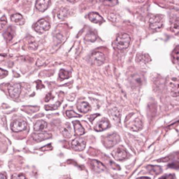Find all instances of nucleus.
<instances>
[{
	"label": "nucleus",
	"mask_w": 179,
	"mask_h": 179,
	"mask_svg": "<svg viewBox=\"0 0 179 179\" xmlns=\"http://www.w3.org/2000/svg\"><path fill=\"white\" fill-rule=\"evenodd\" d=\"M130 41L131 38L129 35L125 33L120 34L117 36L116 39L113 43V46L117 50H123L128 48Z\"/></svg>",
	"instance_id": "nucleus-1"
},
{
	"label": "nucleus",
	"mask_w": 179,
	"mask_h": 179,
	"mask_svg": "<svg viewBox=\"0 0 179 179\" xmlns=\"http://www.w3.org/2000/svg\"><path fill=\"white\" fill-rule=\"evenodd\" d=\"M120 136L117 133H113L111 134L105 136L103 139V144L106 148H111L120 141Z\"/></svg>",
	"instance_id": "nucleus-2"
},
{
	"label": "nucleus",
	"mask_w": 179,
	"mask_h": 179,
	"mask_svg": "<svg viewBox=\"0 0 179 179\" xmlns=\"http://www.w3.org/2000/svg\"><path fill=\"white\" fill-rule=\"evenodd\" d=\"M50 23L45 19H41V20L37 21L34 25V29L37 33L39 34H43L45 32L48 31L50 29Z\"/></svg>",
	"instance_id": "nucleus-3"
},
{
	"label": "nucleus",
	"mask_w": 179,
	"mask_h": 179,
	"mask_svg": "<svg viewBox=\"0 0 179 179\" xmlns=\"http://www.w3.org/2000/svg\"><path fill=\"white\" fill-rule=\"evenodd\" d=\"M27 124L25 120H16L14 121L11 125V128L13 132H19L25 130L27 128Z\"/></svg>",
	"instance_id": "nucleus-4"
},
{
	"label": "nucleus",
	"mask_w": 179,
	"mask_h": 179,
	"mask_svg": "<svg viewBox=\"0 0 179 179\" xmlns=\"http://www.w3.org/2000/svg\"><path fill=\"white\" fill-rule=\"evenodd\" d=\"M86 140L83 138L78 137L74 139L71 142V147L76 151H82L86 148Z\"/></svg>",
	"instance_id": "nucleus-5"
},
{
	"label": "nucleus",
	"mask_w": 179,
	"mask_h": 179,
	"mask_svg": "<svg viewBox=\"0 0 179 179\" xmlns=\"http://www.w3.org/2000/svg\"><path fill=\"white\" fill-rule=\"evenodd\" d=\"M112 155L116 160H123L127 157V153L123 147H119L112 152Z\"/></svg>",
	"instance_id": "nucleus-6"
},
{
	"label": "nucleus",
	"mask_w": 179,
	"mask_h": 179,
	"mask_svg": "<svg viewBox=\"0 0 179 179\" xmlns=\"http://www.w3.org/2000/svg\"><path fill=\"white\" fill-rule=\"evenodd\" d=\"M90 59L93 65L100 66L105 61V56L101 52H95L91 55Z\"/></svg>",
	"instance_id": "nucleus-7"
},
{
	"label": "nucleus",
	"mask_w": 179,
	"mask_h": 179,
	"mask_svg": "<svg viewBox=\"0 0 179 179\" xmlns=\"http://www.w3.org/2000/svg\"><path fill=\"white\" fill-rule=\"evenodd\" d=\"M8 91L11 97L16 99L20 96L21 92V86L19 83L11 85L8 88Z\"/></svg>",
	"instance_id": "nucleus-8"
},
{
	"label": "nucleus",
	"mask_w": 179,
	"mask_h": 179,
	"mask_svg": "<svg viewBox=\"0 0 179 179\" xmlns=\"http://www.w3.org/2000/svg\"><path fill=\"white\" fill-rule=\"evenodd\" d=\"M162 27V20L159 16H153L150 19V29H161Z\"/></svg>",
	"instance_id": "nucleus-9"
},
{
	"label": "nucleus",
	"mask_w": 179,
	"mask_h": 179,
	"mask_svg": "<svg viewBox=\"0 0 179 179\" xmlns=\"http://www.w3.org/2000/svg\"><path fill=\"white\" fill-rule=\"evenodd\" d=\"M50 0H37L36 2V8L40 12H44L48 9L50 5Z\"/></svg>",
	"instance_id": "nucleus-10"
},
{
	"label": "nucleus",
	"mask_w": 179,
	"mask_h": 179,
	"mask_svg": "<svg viewBox=\"0 0 179 179\" xmlns=\"http://www.w3.org/2000/svg\"><path fill=\"white\" fill-rule=\"evenodd\" d=\"M110 127V123L106 118H103L102 120L97 123L95 125V129L97 132H101L108 129Z\"/></svg>",
	"instance_id": "nucleus-11"
},
{
	"label": "nucleus",
	"mask_w": 179,
	"mask_h": 179,
	"mask_svg": "<svg viewBox=\"0 0 179 179\" xmlns=\"http://www.w3.org/2000/svg\"><path fill=\"white\" fill-rule=\"evenodd\" d=\"M90 165L92 169L96 172H101L106 171V168L103 164L100 162L95 160V159H92L90 161Z\"/></svg>",
	"instance_id": "nucleus-12"
},
{
	"label": "nucleus",
	"mask_w": 179,
	"mask_h": 179,
	"mask_svg": "<svg viewBox=\"0 0 179 179\" xmlns=\"http://www.w3.org/2000/svg\"><path fill=\"white\" fill-rule=\"evenodd\" d=\"M52 136V134L49 133H35L32 134V138L35 141L40 142L42 141L48 139V138H51Z\"/></svg>",
	"instance_id": "nucleus-13"
},
{
	"label": "nucleus",
	"mask_w": 179,
	"mask_h": 179,
	"mask_svg": "<svg viewBox=\"0 0 179 179\" xmlns=\"http://www.w3.org/2000/svg\"><path fill=\"white\" fill-rule=\"evenodd\" d=\"M89 20L93 23H102L104 22V19L98 13L91 12L88 15Z\"/></svg>",
	"instance_id": "nucleus-14"
},
{
	"label": "nucleus",
	"mask_w": 179,
	"mask_h": 179,
	"mask_svg": "<svg viewBox=\"0 0 179 179\" xmlns=\"http://www.w3.org/2000/svg\"><path fill=\"white\" fill-rule=\"evenodd\" d=\"M11 20L12 22H14V23H16V24L18 25H24L25 23L24 18H23L22 15L19 14H16L13 15V16L11 17Z\"/></svg>",
	"instance_id": "nucleus-15"
},
{
	"label": "nucleus",
	"mask_w": 179,
	"mask_h": 179,
	"mask_svg": "<svg viewBox=\"0 0 179 179\" xmlns=\"http://www.w3.org/2000/svg\"><path fill=\"white\" fill-rule=\"evenodd\" d=\"M109 114L111 119L114 120V122L119 123L120 118V112L117 108H114L109 111Z\"/></svg>",
	"instance_id": "nucleus-16"
},
{
	"label": "nucleus",
	"mask_w": 179,
	"mask_h": 179,
	"mask_svg": "<svg viewBox=\"0 0 179 179\" xmlns=\"http://www.w3.org/2000/svg\"><path fill=\"white\" fill-rule=\"evenodd\" d=\"M142 122L139 118H136L134 120L132 123H131L129 129L132 131H138L142 128Z\"/></svg>",
	"instance_id": "nucleus-17"
},
{
	"label": "nucleus",
	"mask_w": 179,
	"mask_h": 179,
	"mask_svg": "<svg viewBox=\"0 0 179 179\" xmlns=\"http://www.w3.org/2000/svg\"><path fill=\"white\" fill-rule=\"evenodd\" d=\"M77 108L79 111H80L81 113H83V114H86V113H88L89 111H90L91 108L88 102H82L78 104Z\"/></svg>",
	"instance_id": "nucleus-18"
},
{
	"label": "nucleus",
	"mask_w": 179,
	"mask_h": 179,
	"mask_svg": "<svg viewBox=\"0 0 179 179\" xmlns=\"http://www.w3.org/2000/svg\"><path fill=\"white\" fill-rule=\"evenodd\" d=\"M73 125L74 126V130H75L76 134L80 136L85 133V129L82 125H80V122H78V121H74Z\"/></svg>",
	"instance_id": "nucleus-19"
},
{
	"label": "nucleus",
	"mask_w": 179,
	"mask_h": 179,
	"mask_svg": "<svg viewBox=\"0 0 179 179\" xmlns=\"http://www.w3.org/2000/svg\"><path fill=\"white\" fill-rule=\"evenodd\" d=\"M47 127V123L44 120H38L35 124L34 129L36 132H41L44 130Z\"/></svg>",
	"instance_id": "nucleus-20"
},
{
	"label": "nucleus",
	"mask_w": 179,
	"mask_h": 179,
	"mask_svg": "<svg viewBox=\"0 0 179 179\" xmlns=\"http://www.w3.org/2000/svg\"><path fill=\"white\" fill-rule=\"evenodd\" d=\"M148 172L153 175H156L159 174L162 172V167L159 166H154V165H149L146 167Z\"/></svg>",
	"instance_id": "nucleus-21"
},
{
	"label": "nucleus",
	"mask_w": 179,
	"mask_h": 179,
	"mask_svg": "<svg viewBox=\"0 0 179 179\" xmlns=\"http://www.w3.org/2000/svg\"><path fill=\"white\" fill-rule=\"evenodd\" d=\"M4 37L7 41H11L14 37V30L11 26L8 27L4 34Z\"/></svg>",
	"instance_id": "nucleus-22"
},
{
	"label": "nucleus",
	"mask_w": 179,
	"mask_h": 179,
	"mask_svg": "<svg viewBox=\"0 0 179 179\" xmlns=\"http://www.w3.org/2000/svg\"><path fill=\"white\" fill-rule=\"evenodd\" d=\"M62 135L65 136V138H70L72 136V129L71 127L70 126V125L68 123V124L66 125L65 127H64V129H62Z\"/></svg>",
	"instance_id": "nucleus-23"
},
{
	"label": "nucleus",
	"mask_w": 179,
	"mask_h": 179,
	"mask_svg": "<svg viewBox=\"0 0 179 179\" xmlns=\"http://www.w3.org/2000/svg\"><path fill=\"white\" fill-rule=\"evenodd\" d=\"M97 39V37H96L95 34L93 32H90L86 35V37H85V40L87 41L90 42H94L96 41Z\"/></svg>",
	"instance_id": "nucleus-24"
},
{
	"label": "nucleus",
	"mask_w": 179,
	"mask_h": 179,
	"mask_svg": "<svg viewBox=\"0 0 179 179\" xmlns=\"http://www.w3.org/2000/svg\"><path fill=\"white\" fill-rule=\"evenodd\" d=\"M59 76L62 80L67 79V78H69L70 76H71V73L69 71H66V70L62 69V70H60V71H59Z\"/></svg>",
	"instance_id": "nucleus-25"
},
{
	"label": "nucleus",
	"mask_w": 179,
	"mask_h": 179,
	"mask_svg": "<svg viewBox=\"0 0 179 179\" xmlns=\"http://www.w3.org/2000/svg\"><path fill=\"white\" fill-rule=\"evenodd\" d=\"M68 14V9L67 8H62V9L59 11L57 14V16L59 19H64L67 16Z\"/></svg>",
	"instance_id": "nucleus-26"
},
{
	"label": "nucleus",
	"mask_w": 179,
	"mask_h": 179,
	"mask_svg": "<svg viewBox=\"0 0 179 179\" xmlns=\"http://www.w3.org/2000/svg\"><path fill=\"white\" fill-rule=\"evenodd\" d=\"M6 25H7V20H6V16H4L0 18V32H2L4 30Z\"/></svg>",
	"instance_id": "nucleus-27"
},
{
	"label": "nucleus",
	"mask_w": 179,
	"mask_h": 179,
	"mask_svg": "<svg viewBox=\"0 0 179 179\" xmlns=\"http://www.w3.org/2000/svg\"><path fill=\"white\" fill-rule=\"evenodd\" d=\"M60 106V102H57L56 104H51V105H46L44 106L45 109L46 111H50V110H55L57 108H58Z\"/></svg>",
	"instance_id": "nucleus-28"
},
{
	"label": "nucleus",
	"mask_w": 179,
	"mask_h": 179,
	"mask_svg": "<svg viewBox=\"0 0 179 179\" xmlns=\"http://www.w3.org/2000/svg\"><path fill=\"white\" fill-rule=\"evenodd\" d=\"M66 115H67V118H75V117H81L80 115H78V114H76L75 111H67V112H66Z\"/></svg>",
	"instance_id": "nucleus-29"
},
{
	"label": "nucleus",
	"mask_w": 179,
	"mask_h": 179,
	"mask_svg": "<svg viewBox=\"0 0 179 179\" xmlns=\"http://www.w3.org/2000/svg\"><path fill=\"white\" fill-rule=\"evenodd\" d=\"M101 1L104 4L109 6H115L116 4H117V3H118L117 0H101Z\"/></svg>",
	"instance_id": "nucleus-30"
},
{
	"label": "nucleus",
	"mask_w": 179,
	"mask_h": 179,
	"mask_svg": "<svg viewBox=\"0 0 179 179\" xmlns=\"http://www.w3.org/2000/svg\"><path fill=\"white\" fill-rule=\"evenodd\" d=\"M11 179H27V178L23 174H14V175H13Z\"/></svg>",
	"instance_id": "nucleus-31"
},
{
	"label": "nucleus",
	"mask_w": 179,
	"mask_h": 179,
	"mask_svg": "<svg viewBox=\"0 0 179 179\" xmlns=\"http://www.w3.org/2000/svg\"><path fill=\"white\" fill-rule=\"evenodd\" d=\"M133 81L135 86H141V79L139 76H136V77L134 78Z\"/></svg>",
	"instance_id": "nucleus-32"
},
{
	"label": "nucleus",
	"mask_w": 179,
	"mask_h": 179,
	"mask_svg": "<svg viewBox=\"0 0 179 179\" xmlns=\"http://www.w3.org/2000/svg\"><path fill=\"white\" fill-rule=\"evenodd\" d=\"M159 179H175V175L174 174H165Z\"/></svg>",
	"instance_id": "nucleus-33"
},
{
	"label": "nucleus",
	"mask_w": 179,
	"mask_h": 179,
	"mask_svg": "<svg viewBox=\"0 0 179 179\" xmlns=\"http://www.w3.org/2000/svg\"><path fill=\"white\" fill-rule=\"evenodd\" d=\"M168 167H170V168H174V169H178V167H179V163L178 162H174V163L169 164Z\"/></svg>",
	"instance_id": "nucleus-34"
},
{
	"label": "nucleus",
	"mask_w": 179,
	"mask_h": 179,
	"mask_svg": "<svg viewBox=\"0 0 179 179\" xmlns=\"http://www.w3.org/2000/svg\"><path fill=\"white\" fill-rule=\"evenodd\" d=\"M8 74V71H6V70L2 69L0 68V78L5 77V76Z\"/></svg>",
	"instance_id": "nucleus-35"
},
{
	"label": "nucleus",
	"mask_w": 179,
	"mask_h": 179,
	"mask_svg": "<svg viewBox=\"0 0 179 179\" xmlns=\"http://www.w3.org/2000/svg\"><path fill=\"white\" fill-rule=\"evenodd\" d=\"M171 159V156H169V157H165V158H162V159H159L157 160V162H167L170 160V159Z\"/></svg>",
	"instance_id": "nucleus-36"
},
{
	"label": "nucleus",
	"mask_w": 179,
	"mask_h": 179,
	"mask_svg": "<svg viewBox=\"0 0 179 179\" xmlns=\"http://www.w3.org/2000/svg\"><path fill=\"white\" fill-rule=\"evenodd\" d=\"M99 116V114H93V115H91V116H90L89 117V120H90V122H93V121L94 120V119H95V118H97V117H98Z\"/></svg>",
	"instance_id": "nucleus-37"
},
{
	"label": "nucleus",
	"mask_w": 179,
	"mask_h": 179,
	"mask_svg": "<svg viewBox=\"0 0 179 179\" xmlns=\"http://www.w3.org/2000/svg\"><path fill=\"white\" fill-rule=\"evenodd\" d=\"M53 97L52 96V94H51V93H48V95H46V98H45V102H49L51 99H52Z\"/></svg>",
	"instance_id": "nucleus-38"
},
{
	"label": "nucleus",
	"mask_w": 179,
	"mask_h": 179,
	"mask_svg": "<svg viewBox=\"0 0 179 179\" xmlns=\"http://www.w3.org/2000/svg\"><path fill=\"white\" fill-rule=\"evenodd\" d=\"M0 179H6V176L5 174H0Z\"/></svg>",
	"instance_id": "nucleus-39"
},
{
	"label": "nucleus",
	"mask_w": 179,
	"mask_h": 179,
	"mask_svg": "<svg viewBox=\"0 0 179 179\" xmlns=\"http://www.w3.org/2000/svg\"><path fill=\"white\" fill-rule=\"evenodd\" d=\"M69 2H71V3H75V2H77L78 0H68Z\"/></svg>",
	"instance_id": "nucleus-40"
},
{
	"label": "nucleus",
	"mask_w": 179,
	"mask_h": 179,
	"mask_svg": "<svg viewBox=\"0 0 179 179\" xmlns=\"http://www.w3.org/2000/svg\"><path fill=\"white\" fill-rule=\"evenodd\" d=\"M137 179H151L150 177H140L138 178Z\"/></svg>",
	"instance_id": "nucleus-41"
},
{
	"label": "nucleus",
	"mask_w": 179,
	"mask_h": 179,
	"mask_svg": "<svg viewBox=\"0 0 179 179\" xmlns=\"http://www.w3.org/2000/svg\"><path fill=\"white\" fill-rule=\"evenodd\" d=\"M65 179H71V178H65Z\"/></svg>",
	"instance_id": "nucleus-42"
}]
</instances>
